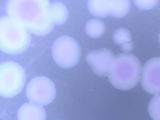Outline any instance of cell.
<instances>
[{
    "label": "cell",
    "mask_w": 160,
    "mask_h": 120,
    "mask_svg": "<svg viewBox=\"0 0 160 120\" xmlns=\"http://www.w3.org/2000/svg\"><path fill=\"white\" fill-rule=\"evenodd\" d=\"M17 117L18 120H45L46 113L42 106L29 101L20 106Z\"/></svg>",
    "instance_id": "30bf717a"
},
{
    "label": "cell",
    "mask_w": 160,
    "mask_h": 120,
    "mask_svg": "<svg viewBox=\"0 0 160 120\" xmlns=\"http://www.w3.org/2000/svg\"><path fill=\"white\" fill-rule=\"evenodd\" d=\"M115 58L112 51L101 48L88 52L86 59L94 73L98 76L103 77L108 75Z\"/></svg>",
    "instance_id": "ba28073f"
},
{
    "label": "cell",
    "mask_w": 160,
    "mask_h": 120,
    "mask_svg": "<svg viewBox=\"0 0 160 120\" xmlns=\"http://www.w3.org/2000/svg\"><path fill=\"white\" fill-rule=\"evenodd\" d=\"M104 25L100 20L93 18L89 20L85 26L87 34L92 38H98L103 33Z\"/></svg>",
    "instance_id": "7c38bea8"
},
{
    "label": "cell",
    "mask_w": 160,
    "mask_h": 120,
    "mask_svg": "<svg viewBox=\"0 0 160 120\" xmlns=\"http://www.w3.org/2000/svg\"><path fill=\"white\" fill-rule=\"evenodd\" d=\"M128 0H88L87 6L90 12L99 18L112 16L121 18L126 15L130 7Z\"/></svg>",
    "instance_id": "52a82bcc"
},
{
    "label": "cell",
    "mask_w": 160,
    "mask_h": 120,
    "mask_svg": "<svg viewBox=\"0 0 160 120\" xmlns=\"http://www.w3.org/2000/svg\"><path fill=\"white\" fill-rule=\"evenodd\" d=\"M53 59L57 64L64 68L75 66L79 60L81 49L79 45L73 38L64 36L58 38L52 48Z\"/></svg>",
    "instance_id": "5b68a950"
},
{
    "label": "cell",
    "mask_w": 160,
    "mask_h": 120,
    "mask_svg": "<svg viewBox=\"0 0 160 120\" xmlns=\"http://www.w3.org/2000/svg\"><path fill=\"white\" fill-rule=\"evenodd\" d=\"M141 72L139 60L134 55L126 52L115 57L108 76L110 82L114 87L125 90L137 85Z\"/></svg>",
    "instance_id": "7a4b0ae2"
},
{
    "label": "cell",
    "mask_w": 160,
    "mask_h": 120,
    "mask_svg": "<svg viewBox=\"0 0 160 120\" xmlns=\"http://www.w3.org/2000/svg\"><path fill=\"white\" fill-rule=\"evenodd\" d=\"M8 1L7 4V10L9 17L28 31L34 34L43 35L51 30L54 24L50 14L49 2Z\"/></svg>",
    "instance_id": "6da1fadb"
},
{
    "label": "cell",
    "mask_w": 160,
    "mask_h": 120,
    "mask_svg": "<svg viewBox=\"0 0 160 120\" xmlns=\"http://www.w3.org/2000/svg\"><path fill=\"white\" fill-rule=\"evenodd\" d=\"M120 46L122 50L126 52L131 51L133 47L132 43L131 41L125 42Z\"/></svg>",
    "instance_id": "2e32d148"
},
{
    "label": "cell",
    "mask_w": 160,
    "mask_h": 120,
    "mask_svg": "<svg viewBox=\"0 0 160 120\" xmlns=\"http://www.w3.org/2000/svg\"><path fill=\"white\" fill-rule=\"evenodd\" d=\"M141 82L143 88L151 94L160 93V57L148 61L142 68Z\"/></svg>",
    "instance_id": "9c48e42d"
},
{
    "label": "cell",
    "mask_w": 160,
    "mask_h": 120,
    "mask_svg": "<svg viewBox=\"0 0 160 120\" xmlns=\"http://www.w3.org/2000/svg\"><path fill=\"white\" fill-rule=\"evenodd\" d=\"M149 113L153 120H160V93L154 95L148 106Z\"/></svg>",
    "instance_id": "4fadbf2b"
},
{
    "label": "cell",
    "mask_w": 160,
    "mask_h": 120,
    "mask_svg": "<svg viewBox=\"0 0 160 120\" xmlns=\"http://www.w3.org/2000/svg\"><path fill=\"white\" fill-rule=\"evenodd\" d=\"M26 75L23 68L13 61H4L0 65V95L5 98L13 97L23 89Z\"/></svg>",
    "instance_id": "277c9868"
},
{
    "label": "cell",
    "mask_w": 160,
    "mask_h": 120,
    "mask_svg": "<svg viewBox=\"0 0 160 120\" xmlns=\"http://www.w3.org/2000/svg\"><path fill=\"white\" fill-rule=\"evenodd\" d=\"M113 39L116 44L120 45L125 42L130 41L131 36L130 32L124 28L118 29L114 33Z\"/></svg>",
    "instance_id": "5bb4252c"
},
{
    "label": "cell",
    "mask_w": 160,
    "mask_h": 120,
    "mask_svg": "<svg viewBox=\"0 0 160 120\" xmlns=\"http://www.w3.org/2000/svg\"><path fill=\"white\" fill-rule=\"evenodd\" d=\"M158 0H133L135 5L138 8L143 10L151 9L157 4Z\"/></svg>",
    "instance_id": "9a60e30c"
},
{
    "label": "cell",
    "mask_w": 160,
    "mask_h": 120,
    "mask_svg": "<svg viewBox=\"0 0 160 120\" xmlns=\"http://www.w3.org/2000/svg\"><path fill=\"white\" fill-rule=\"evenodd\" d=\"M26 94L30 102L45 106L50 103L55 98V87L48 78L37 76L32 79L27 84Z\"/></svg>",
    "instance_id": "8992f818"
},
{
    "label": "cell",
    "mask_w": 160,
    "mask_h": 120,
    "mask_svg": "<svg viewBox=\"0 0 160 120\" xmlns=\"http://www.w3.org/2000/svg\"><path fill=\"white\" fill-rule=\"evenodd\" d=\"M30 40L29 31L9 17L0 18V49L5 53L18 54L25 51Z\"/></svg>",
    "instance_id": "3957f363"
},
{
    "label": "cell",
    "mask_w": 160,
    "mask_h": 120,
    "mask_svg": "<svg viewBox=\"0 0 160 120\" xmlns=\"http://www.w3.org/2000/svg\"><path fill=\"white\" fill-rule=\"evenodd\" d=\"M159 41H160V32L159 35Z\"/></svg>",
    "instance_id": "e0dca14e"
},
{
    "label": "cell",
    "mask_w": 160,
    "mask_h": 120,
    "mask_svg": "<svg viewBox=\"0 0 160 120\" xmlns=\"http://www.w3.org/2000/svg\"><path fill=\"white\" fill-rule=\"evenodd\" d=\"M50 13L53 24L56 25L64 23L68 16V11L65 5L58 2L50 4Z\"/></svg>",
    "instance_id": "8fae6325"
}]
</instances>
